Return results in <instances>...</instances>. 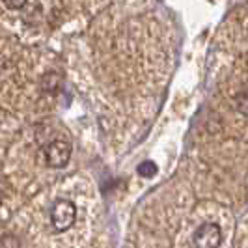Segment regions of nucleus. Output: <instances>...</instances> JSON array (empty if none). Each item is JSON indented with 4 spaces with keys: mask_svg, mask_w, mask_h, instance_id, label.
<instances>
[{
    "mask_svg": "<svg viewBox=\"0 0 248 248\" xmlns=\"http://www.w3.org/2000/svg\"><path fill=\"white\" fill-rule=\"evenodd\" d=\"M75 220H77V207L73 202H69V200L54 202V205L50 207V222L54 226V230L65 232L73 226Z\"/></svg>",
    "mask_w": 248,
    "mask_h": 248,
    "instance_id": "nucleus-1",
    "label": "nucleus"
},
{
    "mask_svg": "<svg viewBox=\"0 0 248 248\" xmlns=\"http://www.w3.org/2000/svg\"><path fill=\"white\" fill-rule=\"evenodd\" d=\"M220 243H222V230L215 222H203L192 233L194 248H218Z\"/></svg>",
    "mask_w": 248,
    "mask_h": 248,
    "instance_id": "nucleus-2",
    "label": "nucleus"
},
{
    "mask_svg": "<svg viewBox=\"0 0 248 248\" xmlns=\"http://www.w3.org/2000/svg\"><path fill=\"white\" fill-rule=\"evenodd\" d=\"M45 159L50 168H63L71 159V146L63 140L50 142L45 149Z\"/></svg>",
    "mask_w": 248,
    "mask_h": 248,
    "instance_id": "nucleus-3",
    "label": "nucleus"
},
{
    "mask_svg": "<svg viewBox=\"0 0 248 248\" xmlns=\"http://www.w3.org/2000/svg\"><path fill=\"white\" fill-rule=\"evenodd\" d=\"M41 86L45 92H58L60 90V77L58 73H47L43 77V82H41Z\"/></svg>",
    "mask_w": 248,
    "mask_h": 248,
    "instance_id": "nucleus-4",
    "label": "nucleus"
},
{
    "mask_svg": "<svg viewBox=\"0 0 248 248\" xmlns=\"http://www.w3.org/2000/svg\"><path fill=\"white\" fill-rule=\"evenodd\" d=\"M138 174L142 175V177H153V175L157 174V164L151 161L142 162V164L138 166Z\"/></svg>",
    "mask_w": 248,
    "mask_h": 248,
    "instance_id": "nucleus-5",
    "label": "nucleus"
},
{
    "mask_svg": "<svg viewBox=\"0 0 248 248\" xmlns=\"http://www.w3.org/2000/svg\"><path fill=\"white\" fill-rule=\"evenodd\" d=\"M0 248H21V241L15 235L6 233V235L0 237Z\"/></svg>",
    "mask_w": 248,
    "mask_h": 248,
    "instance_id": "nucleus-6",
    "label": "nucleus"
},
{
    "mask_svg": "<svg viewBox=\"0 0 248 248\" xmlns=\"http://www.w3.org/2000/svg\"><path fill=\"white\" fill-rule=\"evenodd\" d=\"M4 6L10 8V10H21V8L28 6V2H4Z\"/></svg>",
    "mask_w": 248,
    "mask_h": 248,
    "instance_id": "nucleus-7",
    "label": "nucleus"
},
{
    "mask_svg": "<svg viewBox=\"0 0 248 248\" xmlns=\"http://www.w3.org/2000/svg\"><path fill=\"white\" fill-rule=\"evenodd\" d=\"M0 203H2V192H0Z\"/></svg>",
    "mask_w": 248,
    "mask_h": 248,
    "instance_id": "nucleus-8",
    "label": "nucleus"
}]
</instances>
